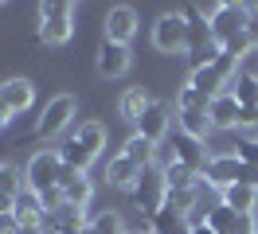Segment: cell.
Listing matches in <instances>:
<instances>
[{"label": "cell", "mask_w": 258, "mask_h": 234, "mask_svg": "<svg viewBox=\"0 0 258 234\" xmlns=\"http://www.w3.org/2000/svg\"><path fill=\"white\" fill-rule=\"evenodd\" d=\"M35 102V86L28 78H8V82H0V106L8 109L12 117L16 113H28Z\"/></svg>", "instance_id": "obj_11"}, {"label": "cell", "mask_w": 258, "mask_h": 234, "mask_svg": "<svg viewBox=\"0 0 258 234\" xmlns=\"http://www.w3.org/2000/svg\"><path fill=\"white\" fill-rule=\"evenodd\" d=\"M94 199V184H90V176L86 172H63V203L71 207H82L86 211V203Z\"/></svg>", "instance_id": "obj_17"}, {"label": "cell", "mask_w": 258, "mask_h": 234, "mask_svg": "<svg viewBox=\"0 0 258 234\" xmlns=\"http://www.w3.org/2000/svg\"><path fill=\"white\" fill-rule=\"evenodd\" d=\"M121 156H129V160H133L141 172H149V164H157V144H153V140H145L141 133H133V137L121 144Z\"/></svg>", "instance_id": "obj_20"}, {"label": "cell", "mask_w": 258, "mask_h": 234, "mask_svg": "<svg viewBox=\"0 0 258 234\" xmlns=\"http://www.w3.org/2000/svg\"><path fill=\"white\" fill-rule=\"evenodd\" d=\"M164 207L176 215L192 218L200 211V187H180V191H164Z\"/></svg>", "instance_id": "obj_24"}, {"label": "cell", "mask_w": 258, "mask_h": 234, "mask_svg": "<svg viewBox=\"0 0 258 234\" xmlns=\"http://www.w3.org/2000/svg\"><path fill=\"white\" fill-rule=\"evenodd\" d=\"M90 234H129L125 230V218H121V211H98L94 218H90V226H86Z\"/></svg>", "instance_id": "obj_28"}, {"label": "cell", "mask_w": 258, "mask_h": 234, "mask_svg": "<svg viewBox=\"0 0 258 234\" xmlns=\"http://www.w3.org/2000/svg\"><path fill=\"white\" fill-rule=\"evenodd\" d=\"M227 90L235 94V102H239L242 109H258V78H250V74L239 70V78H235Z\"/></svg>", "instance_id": "obj_27"}, {"label": "cell", "mask_w": 258, "mask_h": 234, "mask_svg": "<svg viewBox=\"0 0 258 234\" xmlns=\"http://www.w3.org/2000/svg\"><path fill=\"white\" fill-rule=\"evenodd\" d=\"M24 180H20V168H12V164H0V191L4 195H20L24 191Z\"/></svg>", "instance_id": "obj_31"}, {"label": "cell", "mask_w": 258, "mask_h": 234, "mask_svg": "<svg viewBox=\"0 0 258 234\" xmlns=\"http://www.w3.org/2000/svg\"><path fill=\"white\" fill-rule=\"evenodd\" d=\"M164 176V191H180V187H200V176H196L192 168H184V164H168V168H161Z\"/></svg>", "instance_id": "obj_29"}, {"label": "cell", "mask_w": 258, "mask_h": 234, "mask_svg": "<svg viewBox=\"0 0 258 234\" xmlns=\"http://www.w3.org/2000/svg\"><path fill=\"white\" fill-rule=\"evenodd\" d=\"M239 113H242V106L235 102V94H231V90L215 94V98H211V106H208L211 129H239Z\"/></svg>", "instance_id": "obj_14"}, {"label": "cell", "mask_w": 258, "mask_h": 234, "mask_svg": "<svg viewBox=\"0 0 258 234\" xmlns=\"http://www.w3.org/2000/svg\"><path fill=\"white\" fill-rule=\"evenodd\" d=\"M71 35H75V8L43 0L39 4V39L51 43V47H63Z\"/></svg>", "instance_id": "obj_4"}, {"label": "cell", "mask_w": 258, "mask_h": 234, "mask_svg": "<svg viewBox=\"0 0 258 234\" xmlns=\"http://www.w3.org/2000/svg\"><path fill=\"white\" fill-rule=\"evenodd\" d=\"M153 47L164 55H180L188 51V16L184 12H164L153 24Z\"/></svg>", "instance_id": "obj_6"}, {"label": "cell", "mask_w": 258, "mask_h": 234, "mask_svg": "<svg viewBox=\"0 0 258 234\" xmlns=\"http://www.w3.org/2000/svg\"><path fill=\"white\" fill-rule=\"evenodd\" d=\"M153 106V98H149V90L145 86H129L125 94H121V117H125V121H141V113H145V109Z\"/></svg>", "instance_id": "obj_25"}, {"label": "cell", "mask_w": 258, "mask_h": 234, "mask_svg": "<svg viewBox=\"0 0 258 234\" xmlns=\"http://www.w3.org/2000/svg\"><path fill=\"white\" fill-rule=\"evenodd\" d=\"M71 137H75L82 148H86V152L98 160V156H102V148H106V125H102V121H82L79 129L71 133Z\"/></svg>", "instance_id": "obj_21"}, {"label": "cell", "mask_w": 258, "mask_h": 234, "mask_svg": "<svg viewBox=\"0 0 258 234\" xmlns=\"http://www.w3.org/2000/svg\"><path fill=\"white\" fill-rule=\"evenodd\" d=\"M55 152H59V160H63V168H71V172H86L90 164H94V156L86 152V148H82L75 137H67L63 144L55 148Z\"/></svg>", "instance_id": "obj_26"}, {"label": "cell", "mask_w": 258, "mask_h": 234, "mask_svg": "<svg viewBox=\"0 0 258 234\" xmlns=\"http://www.w3.org/2000/svg\"><path fill=\"white\" fill-rule=\"evenodd\" d=\"M172 148H176V164H184V168H192L196 176L208 168V148H204V140H196V137H184V133H176L172 137Z\"/></svg>", "instance_id": "obj_15"}, {"label": "cell", "mask_w": 258, "mask_h": 234, "mask_svg": "<svg viewBox=\"0 0 258 234\" xmlns=\"http://www.w3.org/2000/svg\"><path fill=\"white\" fill-rule=\"evenodd\" d=\"M133 35H137V12H133L129 4H113L110 12H106V39L129 47Z\"/></svg>", "instance_id": "obj_13"}, {"label": "cell", "mask_w": 258, "mask_h": 234, "mask_svg": "<svg viewBox=\"0 0 258 234\" xmlns=\"http://www.w3.org/2000/svg\"><path fill=\"white\" fill-rule=\"evenodd\" d=\"M219 195H223V207H231L235 215H258V184H231Z\"/></svg>", "instance_id": "obj_16"}, {"label": "cell", "mask_w": 258, "mask_h": 234, "mask_svg": "<svg viewBox=\"0 0 258 234\" xmlns=\"http://www.w3.org/2000/svg\"><path fill=\"white\" fill-rule=\"evenodd\" d=\"M133 203H137V211L141 215H157L164 207V176L161 172H145L141 176V184L133 187Z\"/></svg>", "instance_id": "obj_10"}, {"label": "cell", "mask_w": 258, "mask_h": 234, "mask_svg": "<svg viewBox=\"0 0 258 234\" xmlns=\"http://www.w3.org/2000/svg\"><path fill=\"white\" fill-rule=\"evenodd\" d=\"M168 129H172V106L168 102H153V106L141 113V121H137V133L153 144H164L168 140Z\"/></svg>", "instance_id": "obj_7"}, {"label": "cell", "mask_w": 258, "mask_h": 234, "mask_svg": "<svg viewBox=\"0 0 258 234\" xmlns=\"http://www.w3.org/2000/svg\"><path fill=\"white\" fill-rule=\"evenodd\" d=\"M188 230H192V222L184 215H176V211H168V207L149 215V234H188Z\"/></svg>", "instance_id": "obj_22"}, {"label": "cell", "mask_w": 258, "mask_h": 234, "mask_svg": "<svg viewBox=\"0 0 258 234\" xmlns=\"http://www.w3.org/2000/svg\"><path fill=\"white\" fill-rule=\"evenodd\" d=\"M188 86H192V90H200L204 98H215V94H223V90H227V82L219 78L215 62H208V66H192V74H188Z\"/></svg>", "instance_id": "obj_19"}, {"label": "cell", "mask_w": 258, "mask_h": 234, "mask_svg": "<svg viewBox=\"0 0 258 234\" xmlns=\"http://www.w3.org/2000/svg\"><path fill=\"white\" fill-rule=\"evenodd\" d=\"M8 121H12V113H8V109L0 106V129H4V125H8Z\"/></svg>", "instance_id": "obj_36"}, {"label": "cell", "mask_w": 258, "mask_h": 234, "mask_svg": "<svg viewBox=\"0 0 258 234\" xmlns=\"http://www.w3.org/2000/svg\"><path fill=\"white\" fill-rule=\"evenodd\" d=\"M188 234H215V230H211L208 222H200V226H192V230H188Z\"/></svg>", "instance_id": "obj_35"}, {"label": "cell", "mask_w": 258, "mask_h": 234, "mask_svg": "<svg viewBox=\"0 0 258 234\" xmlns=\"http://www.w3.org/2000/svg\"><path fill=\"white\" fill-rule=\"evenodd\" d=\"M0 215H16V195H4L0 191Z\"/></svg>", "instance_id": "obj_34"}, {"label": "cell", "mask_w": 258, "mask_h": 234, "mask_svg": "<svg viewBox=\"0 0 258 234\" xmlns=\"http://www.w3.org/2000/svg\"><path fill=\"white\" fill-rule=\"evenodd\" d=\"M208 106H211V98H204L192 86H180L176 90V113H184V109H208Z\"/></svg>", "instance_id": "obj_30"}, {"label": "cell", "mask_w": 258, "mask_h": 234, "mask_svg": "<svg viewBox=\"0 0 258 234\" xmlns=\"http://www.w3.org/2000/svg\"><path fill=\"white\" fill-rule=\"evenodd\" d=\"M75 98L71 94H59V98H51L47 106H43V113H39V121H35V137L43 140H55L63 137L67 129H71V121H75Z\"/></svg>", "instance_id": "obj_5"}, {"label": "cell", "mask_w": 258, "mask_h": 234, "mask_svg": "<svg viewBox=\"0 0 258 234\" xmlns=\"http://www.w3.org/2000/svg\"><path fill=\"white\" fill-rule=\"evenodd\" d=\"M63 172L67 168H63V160H59L55 148H39V152L28 160V168H24V184L43 199V195H51V191L63 187Z\"/></svg>", "instance_id": "obj_2"}, {"label": "cell", "mask_w": 258, "mask_h": 234, "mask_svg": "<svg viewBox=\"0 0 258 234\" xmlns=\"http://www.w3.org/2000/svg\"><path fill=\"white\" fill-rule=\"evenodd\" d=\"M20 234H43V226H20Z\"/></svg>", "instance_id": "obj_37"}, {"label": "cell", "mask_w": 258, "mask_h": 234, "mask_svg": "<svg viewBox=\"0 0 258 234\" xmlns=\"http://www.w3.org/2000/svg\"><path fill=\"white\" fill-rule=\"evenodd\" d=\"M176 129L184 133V137L204 140V137L211 133V117H208V109H184V113H176Z\"/></svg>", "instance_id": "obj_23"}, {"label": "cell", "mask_w": 258, "mask_h": 234, "mask_svg": "<svg viewBox=\"0 0 258 234\" xmlns=\"http://www.w3.org/2000/svg\"><path fill=\"white\" fill-rule=\"evenodd\" d=\"M250 28V4H211L208 12V31H211V43L223 51L227 43L242 39Z\"/></svg>", "instance_id": "obj_1"}, {"label": "cell", "mask_w": 258, "mask_h": 234, "mask_svg": "<svg viewBox=\"0 0 258 234\" xmlns=\"http://www.w3.org/2000/svg\"><path fill=\"white\" fill-rule=\"evenodd\" d=\"M129 55H133V51H129L125 43H113V39H102V43H98V74L102 78H121L129 70Z\"/></svg>", "instance_id": "obj_9"}, {"label": "cell", "mask_w": 258, "mask_h": 234, "mask_svg": "<svg viewBox=\"0 0 258 234\" xmlns=\"http://www.w3.org/2000/svg\"><path fill=\"white\" fill-rule=\"evenodd\" d=\"M141 176H145V172L137 168L129 156H121V152L106 160V184L117 187V191H129V195H133V187L141 184Z\"/></svg>", "instance_id": "obj_12"}, {"label": "cell", "mask_w": 258, "mask_h": 234, "mask_svg": "<svg viewBox=\"0 0 258 234\" xmlns=\"http://www.w3.org/2000/svg\"><path fill=\"white\" fill-rule=\"evenodd\" d=\"M43 215H47L43 199L35 195L32 187H24V191L16 195V218H20V226H39V222H43Z\"/></svg>", "instance_id": "obj_18"}, {"label": "cell", "mask_w": 258, "mask_h": 234, "mask_svg": "<svg viewBox=\"0 0 258 234\" xmlns=\"http://www.w3.org/2000/svg\"><path fill=\"white\" fill-rule=\"evenodd\" d=\"M235 156H239V164H242V168L258 172V140H242L239 148H235Z\"/></svg>", "instance_id": "obj_32"}, {"label": "cell", "mask_w": 258, "mask_h": 234, "mask_svg": "<svg viewBox=\"0 0 258 234\" xmlns=\"http://www.w3.org/2000/svg\"><path fill=\"white\" fill-rule=\"evenodd\" d=\"M0 234H20V218L16 215H0Z\"/></svg>", "instance_id": "obj_33"}, {"label": "cell", "mask_w": 258, "mask_h": 234, "mask_svg": "<svg viewBox=\"0 0 258 234\" xmlns=\"http://www.w3.org/2000/svg\"><path fill=\"white\" fill-rule=\"evenodd\" d=\"M204 222H208L215 234H258L254 230V218H250V215H235V211L223 207V203L208 207V211H204Z\"/></svg>", "instance_id": "obj_8"}, {"label": "cell", "mask_w": 258, "mask_h": 234, "mask_svg": "<svg viewBox=\"0 0 258 234\" xmlns=\"http://www.w3.org/2000/svg\"><path fill=\"white\" fill-rule=\"evenodd\" d=\"M200 184L215 187V191H227L231 184H258V172L242 168L235 152H219L208 160V168L200 172Z\"/></svg>", "instance_id": "obj_3"}]
</instances>
